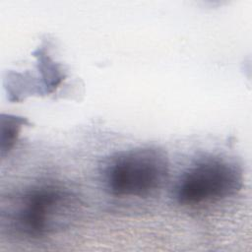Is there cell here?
Returning a JSON list of instances; mask_svg holds the SVG:
<instances>
[{
    "label": "cell",
    "instance_id": "1",
    "mask_svg": "<svg viewBox=\"0 0 252 252\" xmlns=\"http://www.w3.org/2000/svg\"><path fill=\"white\" fill-rule=\"evenodd\" d=\"M80 212L81 202L69 189L40 184L2 200L1 227L17 236L41 238L69 227Z\"/></svg>",
    "mask_w": 252,
    "mask_h": 252
},
{
    "label": "cell",
    "instance_id": "2",
    "mask_svg": "<svg viewBox=\"0 0 252 252\" xmlns=\"http://www.w3.org/2000/svg\"><path fill=\"white\" fill-rule=\"evenodd\" d=\"M168 172L166 153L155 146H145L111 157L103 167L102 180L113 196L145 197L164 184Z\"/></svg>",
    "mask_w": 252,
    "mask_h": 252
},
{
    "label": "cell",
    "instance_id": "3",
    "mask_svg": "<svg viewBox=\"0 0 252 252\" xmlns=\"http://www.w3.org/2000/svg\"><path fill=\"white\" fill-rule=\"evenodd\" d=\"M243 185V170L234 160L221 157L204 158L179 177L174 198L182 206H197L234 196Z\"/></svg>",
    "mask_w": 252,
    "mask_h": 252
},
{
    "label": "cell",
    "instance_id": "4",
    "mask_svg": "<svg viewBox=\"0 0 252 252\" xmlns=\"http://www.w3.org/2000/svg\"><path fill=\"white\" fill-rule=\"evenodd\" d=\"M28 124L27 119L13 115H2L1 119V155L4 157L5 153L9 152L24 125Z\"/></svg>",
    "mask_w": 252,
    "mask_h": 252
}]
</instances>
